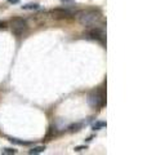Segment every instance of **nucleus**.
Masks as SVG:
<instances>
[{
    "label": "nucleus",
    "instance_id": "obj_3",
    "mask_svg": "<svg viewBox=\"0 0 147 155\" xmlns=\"http://www.w3.org/2000/svg\"><path fill=\"white\" fill-rule=\"evenodd\" d=\"M11 26H12V32L16 36H21L27 30V22L22 17H13L11 19Z\"/></svg>",
    "mask_w": 147,
    "mask_h": 155
},
{
    "label": "nucleus",
    "instance_id": "obj_2",
    "mask_svg": "<svg viewBox=\"0 0 147 155\" xmlns=\"http://www.w3.org/2000/svg\"><path fill=\"white\" fill-rule=\"evenodd\" d=\"M88 104L89 106H92L93 109H101L106 105V93L103 88H97L96 91L90 92L88 94Z\"/></svg>",
    "mask_w": 147,
    "mask_h": 155
},
{
    "label": "nucleus",
    "instance_id": "obj_5",
    "mask_svg": "<svg viewBox=\"0 0 147 155\" xmlns=\"http://www.w3.org/2000/svg\"><path fill=\"white\" fill-rule=\"evenodd\" d=\"M51 13H52V16L54 18H57V19H63V18H68V17L72 16L71 11L63 9V8H56V9H53Z\"/></svg>",
    "mask_w": 147,
    "mask_h": 155
},
{
    "label": "nucleus",
    "instance_id": "obj_12",
    "mask_svg": "<svg viewBox=\"0 0 147 155\" xmlns=\"http://www.w3.org/2000/svg\"><path fill=\"white\" fill-rule=\"evenodd\" d=\"M2 154H5V155H12V154H17V150L14 149H9V147H5L2 150Z\"/></svg>",
    "mask_w": 147,
    "mask_h": 155
},
{
    "label": "nucleus",
    "instance_id": "obj_1",
    "mask_svg": "<svg viewBox=\"0 0 147 155\" xmlns=\"http://www.w3.org/2000/svg\"><path fill=\"white\" fill-rule=\"evenodd\" d=\"M76 19L84 27H96L102 19V14L97 9H81L75 14Z\"/></svg>",
    "mask_w": 147,
    "mask_h": 155
},
{
    "label": "nucleus",
    "instance_id": "obj_7",
    "mask_svg": "<svg viewBox=\"0 0 147 155\" xmlns=\"http://www.w3.org/2000/svg\"><path fill=\"white\" fill-rule=\"evenodd\" d=\"M22 9H24V11H35V9H39V4H26V5H22Z\"/></svg>",
    "mask_w": 147,
    "mask_h": 155
},
{
    "label": "nucleus",
    "instance_id": "obj_13",
    "mask_svg": "<svg viewBox=\"0 0 147 155\" xmlns=\"http://www.w3.org/2000/svg\"><path fill=\"white\" fill-rule=\"evenodd\" d=\"M81 150H87V146H77V147H75V151H81Z\"/></svg>",
    "mask_w": 147,
    "mask_h": 155
},
{
    "label": "nucleus",
    "instance_id": "obj_11",
    "mask_svg": "<svg viewBox=\"0 0 147 155\" xmlns=\"http://www.w3.org/2000/svg\"><path fill=\"white\" fill-rule=\"evenodd\" d=\"M83 127L81 123H75L68 127V129H70V132H77V130H80V128Z\"/></svg>",
    "mask_w": 147,
    "mask_h": 155
},
{
    "label": "nucleus",
    "instance_id": "obj_14",
    "mask_svg": "<svg viewBox=\"0 0 147 155\" xmlns=\"http://www.w3.org/2000/svg\"><path fill=\"white\" fill-rule=\"evenodd\" d=\"M8 3H11V4H17V3H19V0H8Z\"/></svg>",
    "mask_w": 147,
    "mask_h": 155
},
{
    "label": "nucleus",
    "instance_id": "obj_9",
    "mask_svg": "<svg viewBox=\"0 0 147 155\" xmlns=\"http://www.w3.org/2000/svg\"><path fill=\"white\" fill-rule=\"evenodd\" d=\"M105 127H106V122H96L94 124L92 125V128L94 129V130H98V129L105 128Z\"/></svg>",
    "mask_w": 147,
    "mask_h": 155
},
{
    "label": "nucleus",
    "instance_id": "obj_4",
    "mask_svg": "<svg viewBox=\"0 0 147 155\" xmlns=\"http://www.w3.org/2000/svg\"><path fill=\"white\" fill-rule=\"evenodd\" d=\"M88 35H89L90 39H94V40L102 43V44H105V41H106V34L100 27H93Z\"/></svg>",
    "mask_w": 147,
    "mask_h": 155
},
{
    "label": "nucleus",
    "instance_id": "obj_16",
    "mask_svg": "<svg viewBox=\"0 0 147 155\" xmlns=\"http://www.w3.org/2000/svg\"><path fill=\"white\" fill-rule=\"evenodd\" d=\"M61 2H72V0H61Z\"/></svg>",
    "mask_w": 147,
    "mask_h": 155
},
{
    "label": "nucleus",
    "instance_id": "obj_6",
    "mask_svg": "<svg viewBox=\"0 0 147 155\" xmlns=\"http://www.w3.org/2000/svg\"><path fill=\"white\" fill-rule=\"evenodd\" d=\"M57 136V129L54 127H51L48 129V133L45 136V140H49V138H53V137H56Z\"/></svg>",
    "mask_w": 147,
    "mask_h": 155
},
{
    "label": "nucleus",
    "instance_id": "obj_15",
    "mask_svg": "<svg viewBox=\"0 0 147 155\" xmlns=\"http://www.w3.org/2000/svg\"><path fill=\"white\" fill-rule=\"evenodd\" d=\"M2 27H5V22L0 21V28H2Z\"/></svg>",
    "mask_w": 147,
    "mask_h": 155
},
{
    "label": "nucleus",
    "instance_id": "obj_8",
    "mask_svg": "<svg viewBox=\"0 0 147 155\" xmlns=\"http://www.w3.org/2000/svg\"><path fill=\"white\" fill-rule=\"evenodd\" d=\"M44 150H45V146H36V147L31 149L30 151H28V154H40L44 151Z\"/></svg>",
    "mask_w": 147,
    "mask_h": 155
},
{
    "label": "nucleus",
    "instance_id": "obj_10",
    "mask_svg": "<svg viewBox=\"0 0 147 155\" xmlns=\"http://www.w3.org/2000/svg\"><path fill=\"white\" fill-rule=\"evenodd\" d=\"M9 141H11L12 143H17V145H31V142H27V141H21V140H18V138H13V137L9 138Z\"/></svg>",
    "mask_w": 147,
    "mask_h": 155
}]
</instances>
